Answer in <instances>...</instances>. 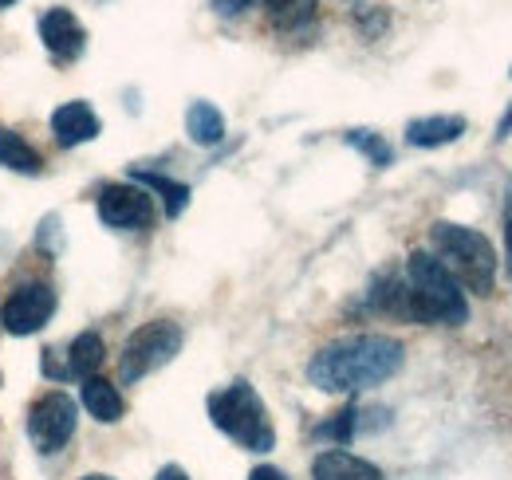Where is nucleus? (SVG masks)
Masks as SVG:
<instances>
[{
    "label": "nucleus",
    "instance_id": "a878e982",
    "mask_svg": "<svg viewBox=\"0 0 512 480\" xmlns=\"http://www.w3.org/2000/svg\"><path fill=\"white\" fill-rule=\"evenodd\" d=\"M79 480H111V477H103V473H91V477H79Z\"/></svg>",
    "mask_w": 512,
    "mask_h": 480
},
{
    "label": "nucleus",
    "instance_id": "9b49d317",
    "mask_svg": "<svg viewBox=\"0 0 512 480\" xmlns=\"http://www.w3.org/2000/svg\"><path fill=\"white\" fill-rule=\"evenodd\" d=\"M312 477L316 480H383V469L347 453V449H327L312 461Z\"/></svg>",
    "mask_w": 512,
    "mask_h": 480
},
{
    "label": "nucleus",
    "instance_id": "20e7f679",
    "mask_svg": "<svg viewBox=\"0 0 512 480\" xmlns=\"http://www.w3.org/2000/svg\"><path fill=\"white\" fill-rule=\"evenodd\" d=\"M209 418L225 437H233L249 453H268L276 445V429L268 421V410L253 390V382H245V378L209 394Z\"/></svg>",
    "mask_w": 512,
    "mask_h": 480
},
{
    "label": "nucleus",
    "instance_id": "ddd939ff",
    "mask_svg": "<svg viewBox=\"0 0 512 480\" xmlns=\"http://www.w3.org/2000/svg\"><path fill=\"white\" fill-rule=\"evenodd\" d=\"M83 410L95 421H103V425H115V421L127 414V402H123V394H119L111 382H103V378H83Z\"/></svg>",
    "mask_w": 512,
    "mask_h": 480
},
{
    "label": "nucleus",
    "instance_id": "b1692460",
    "mask_svg": "<svg viewBox=\"0 0 512 480\" xmlns=\"http://www.w3.org/2000/svg\"><path fill=\"white\" fill-rule=\"evenodd\" d=\"M154 480H190V477H186V469H182V465H166V469H158V477Z\"/></svg>",
    "mask_w": 512,
    "mask_h": 480
},
{
    "label": "nucleus",
    "instance_id": "4be33fe9",
    "mask_svg": "<svg viewBox=\"0 0 512 480\" xmlns=\"http://www.w3.org/2000/svg\"><path fill=\"white\" fill-rule=\"evenodd\" d=\"M253 0H213V8L221 12V16H237V12H245Z\"/></svg>",
    "mask_w": 512,
    "mask_h": 480
},
{
    "label": "nucleus",
    "instance_id": "1a4fd4ad",
    "mask_svg": "<svg viewBox=\"0 0 512 480\" xmlns=\"http://www.w3.org/2000/svg\"><path fill=\"white\" fill-rule=\"evenodd\" d=\"M40 40L60 63L83 56V48H87V32H83V24L75 20L71 8H48L40 16Z\"/></svg>",
    "mask_w": 512,
    "mask_h": 480
},
{
    "label": "nucleus",
    "instance_id": "aec40b11",
    "mask_svg": "<svg viewBox=\"0 0 512 480\" xmlns=\"http://www.w3.org/2000/svg\"><path fill=\"white\" fill-rule=\"evenodd\" d=\"M347 142H351L359 154H367L375 166H390V158H394V150L386 146L379 134H371V130H351V134H347Z\"/></svg>",
    "mask_w": 512,
    "mask_h": 480
},
{
    "label": "nucleus",
    "instance_id": "dca6fc26",
    "mask_svg": "<svg viewBox=\"0 0 512 480\" xmlns=\"http://www.w3.org/2000/svg\"><path fill=\"white\" fill-rule=\"evenodd\" d=\"M186 134H190L197 146H217L225 138V115L213 103L197 99V103H190V111H186Z\"/></svg>",
    "mask_w": 512,
    "mask_h": 480
},
{
    "label": "nucleus",
    "instance_id": "f03ea898",
    "mask_svg": "<svg viewBox=\"0 0 512 480\" xmlns=\"http://www.w3.org/2000/svg\"><path fill=\"white\" fill-rule=\"evenodd\" d=\"M406 323H446L461 327L469 319V300L461 292V284L449 276V268L430 256V252H414L406 260Z\"/></svg>",
    "mask_w": 512,
    "mask_h": 480
},
{
    "label": "nucleus",
    "instance_id": "9d476101",
    "mask_svg": "<svg viewBox=\"0 0 512 480\" xmlns=\"http://www.w3.org/2000/svg\"><path fill=\"white\" fill-rule=\"evenodd\" d=\"M99 130H103V122H99V115H95L87 103H64V107H56V115H52V134H56V142H60L64 150L99 138Z\"/></svg>",
    "mask_w": 512,
    "mask_h": 480
},
{
    "label": "nucleus",
    "instance_id": "f257e3e1",
    "mask_svg": "<svg viewBox=\"0 0 512 480\" xmlns=\"http://www.w3.org/2000/svg\"><path fill=\"white\" fill-rule=\"evenodd\" d=\"M402 359L406 351L390 335H347L312 355L308 378L323 394H355V390L379 386L390 374H398Z\"/></svg>",
    "mask_w": 512,
    "mask_h": 480
},
{
    "label": "nucleus",
    "instance_id": "39448f33",
    "mask_svg": "<svg viewBox=\"0 0 512 480\" xmlns=\"http://www.w3.org/2000/svg\"><path fill=\"white\" fill-rule=\"evenodd\" d=\"M182 327L174 319H154V323H142L134 335L127 339L123 355H119V378L123 382H138L154 370H162L166 362L182 351Z\"/></svg>",
    "mask_w": 512,
    "mask_h": 480
},
{
    "label": "nucleus",
    "instance_id": "a211bd4d",
    "mask_svg": "<svg viewBox=\"0 0 512 480\" xmlns=\"http://www.w3.org/2000/svg\"><path fill=\"white\" fill-rule=\"evenodd\" d=\"M264 8H268V20H272L276 28L292 32V28H300V24L312 20L316 0H264Z\"/></svg>",
    "mask_w": 512,
    "mask_h": 480
},
{
    "label": "nucleus",
    "instance_id": "0eeeda50",
    "mask_svg": "<svg viewBox=\"0 0 512 480\" xmlns=\"http://www.w3.org/2000/svg\"><path fill=\"white\" fill-rule=\"evenodd\" d=\"M56 315V292L52 284H40V280H28L20 288H12V296L0 311V323L8 335H36L48 319Z\"/></svg>",
    "mask_w": 512,
    "mask_h": 480
},
{
    "label": "nucleus",
    "instance_id": "4468645a",
    "mask_svg": "<svg viewBox=\"0 0 512 480\" xmlns=\"http://www.w3.org/2000/svg\"><path fill=\"white\" fill-rule=\"evenodd\" d=\"M107 359V347H103V335L99 331H83L71 339V351H67V378H91Z\"/></svg>",
    "mask_w": 512,
    "mask_h": 480
},
{
    "label": "nucleus",
    "instance_id": "6ab92c4d",
    "mask_svg": "<svg viewBox=\"0 0 512 480\" xmlns=\"http://www.w3.org/2000/svg\"><path fill=\"white\" fill-rule=\"evenodd\" d=\"M359 433V410L355 406H347V410H339V414H331V421H323L316 425V437H331V441H351Z\"/></svg>",
    "mask_w": 512,
    "mask_h": 480
},
{
    "label": "nucleus",
    "instance_id": "f3484780",
    "mask_svg": "<svg viewBox=\"0 0 512 480\" xmlns=\"http://www.w3.org/2000/svg\"><path fill=\"white\" fill-rule=\"evenodd\" d=\"M0 166L16 174H40V154L12 130H0Z\"/></svg>",
    "mask_w": 512,
    "mask_h": 480
},
{
    "label": "nucleus",
    "instance_id": "5701e85b",
    "mask_svg": "<svg viewBox=\"0 0 512 480\" xmlns=\"http://www.w3.org/2000/svg\"><path fill=\"white\" fill-rule=\"evenodd\" d=\"M249 480H288L280 469H272V465H256L253 473H249Z\"/></svg>",
    "mask_w": 512,
    "mask_h": 480
},
{
    "label": "nucleus",
    "instance_id": "cd10ccee",
    "mask_svg": "<svg viewBox=\"0 0 512 480\" xmlns=\"http://www.w3.org/2000/svg\"><path fill=\"white\" fill-rule=\"evenodd\" d=\"M509 75H512V67H509Z\"/></svg>",
    "mask_w": 512,
    "mask_h": 480
},
{
    "label": "nucleus",
    "instance_id": "6e6552de",
    "mask_svg": "<svg viewBox=\"0 0 512 480\" xmlns=\"http://www.w3.org/2000/svg\"><path fill=\"white\" fill-rule=\"evenodd\" d=\"M99 221L107 229H123V233H134V229H150L154 221V197L142 189V185H107L99 193Z\"/></svg>",
    "mask_w": 512,
    "mask_h": 480
},
{
    "label": "nucleus",
    "instance_id": "7ed1b4c3",
    "mask_svg": "<svg viewBox=\"0 0 512 480\" xmlns=\"http://www.w3.org/2000/svg\"><path fill=\"white\" fill-rule=\"evenodd\" d=\"M430 244L438 252V260L449 268V276L477 292V296H489L493 284H497V248L493 240L469 225H453V221H438L430 229Z\"/></svg>",
    "mask_w": 512,
    "mask_h": 480
},
{
    "label": "nucleus",
    "instance_id": "423d86ee",
    "mask_svg": "<svg viewBox=\"0 0 512 480\" xmlns=\"http://www.w3.org/2000/svg\"><path fill=\"white\" fill-rule=\"evenodd\" d=\"M75 421H79V406L64 390H52L28 410V437L36 441L40 453H60L75 437Z\"/></svg>",
    "mask_w": 512,
    "mask_h": 480
},
{
    "label": "nucleus",
    "instance_id": "f8f14e48",
    "mask_svg": "<svg viewBox=\"0 0 512 480\" xmlns=\"http://www.w3.org/2000/svg\"><path fill=\"white\" fill-rule=\"evenodd\" d=\"M465 134V119L461 115H430V119H414L406 126V142L418 150H434V146H449Z\"/></svg>",
    "mask_w": 512,
    "mask_h": 480
},
{
    "label": "nucleus",
    "instance_id": "393cba45",
    "mask_svg": "<svg viewBox=\"0 0 512 480\" xmlns=\"http://www.w3.org/2000/svg\"><path fill=\"white\" fill-rule=\"evenodd\" d=\"M509 134H512V107L505 111V119L497 122V138H509Z\"/></svg>",
    "mask_w": 512,
    "mask_h": 480
},
{
    "label": "nucleus",
    "instance_id": "412c9836",
    "mask_svg": "<svg viewBox=\"0 0 512 480\" xmlns=\"http://www.w3.org/2000/svg\"><path fill=\"white\" fill-rule=\"evenodd\" d=\"M505 268H509L512 276V193L509 201H505Z\"/></svg>",
    "mask_w": 512,
    "mask_h": 480
},
{
    "label": "nucleus",
    "instance_id": "2eb2a0df",
    "mask_svg": "<svg viewBox=\"0 0 512 480\" xmlns=\"http://www.w3.org/2000/svg\"><path fill=\"white\" fill-rule=\"evenodd\" d=\"M130 181L142 185L146 193H158L162 205H166V217H182L186 205H190V185L166 178V174H150V170H130Z\"/></svg>",
    "mask_w": 512,
    "mask_h": 480
},
{
    "label": "nucleus",
    "instance_id": "bb28decb",
    "mask_svg": "<svg viewBox=\"0 0 512 480\" xmlns=\"http://www.w3.org/2000/svg\"><path fill=\"white\" fill-rule=\"evenodd\" d=\"M8 4H16V0H0V8H8Z\"/></svg>",
    "mask_w": 512,
    "mask_h": 480
}]
</instances>
